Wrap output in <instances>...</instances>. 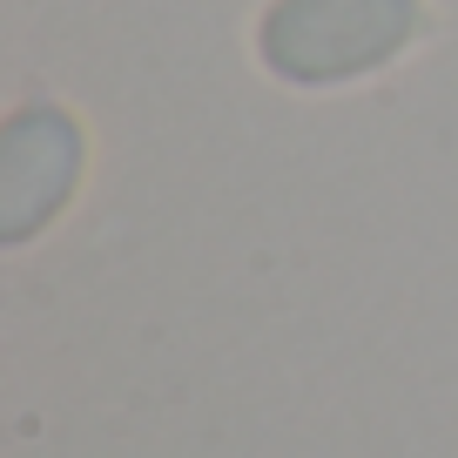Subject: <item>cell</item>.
I'll use <instances>...</instances> for the list:
<instances>
[{
    "mask_svg": "<svg viewBox=\"0 0 458 458\" xmlns=\"http://www.w3.org/2000/svg\"><path fill=\"white\" fill-rule=\"evenodd\" d=\"M418 34V0H276L263 61L290 81H351Z\"/></svg>",
    "mask_w": 458,
    "mask_h": 458,
    "instance_id": "1",
    "label": "cell"
}]
</instances>
